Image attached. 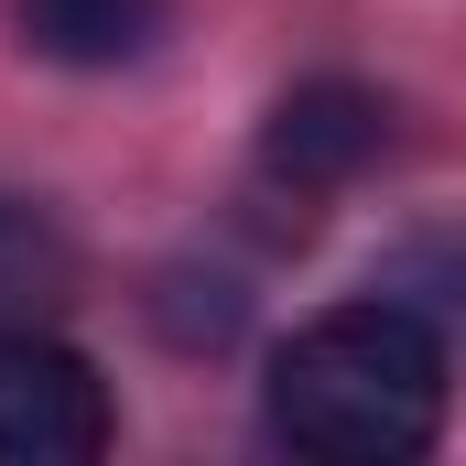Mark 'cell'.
<instances>
[{"instance_id": "cell-6", "label": "cell", "mask_w": 466, "mask_h": 466, "mask_svg": "<svg viewBox=\"0 0 466 466\" xmlns=\"http://www.w3.org/2000/svg\"><path fill=\"white\" fill-rule=\"evenodd\" d=\"M390 293H401V304H423L434 326H466V238H423V249L390 271Z\"/></svg>"}, {"instance_id": "cell-1", "label": "cell", "mask_w": 466, "mask_h": 466, "mask_svg": "<svg viewBox=\"0 0 466 466\" xmlns=\"http://www.w3.org/2000/svg\"><path fill=\"white\" fill-rule=\"evenodd\" d=\"M445 326L401 293H358L271 358V434L326 466H401L445 434Z\"/></svg>"}, {"instance_id": "cell-5", "label": "cell", "mask_w": 466, "mask_h": 466, "mask_svg": "<svg viewBox=\"0 0 466 466\" xmlns=\"http://www.w3.org/2000/svg\"><path fill=\"white\" fill-rule=\"evenodd\" d=\"M66 282H76V249H66V228H55L33 196H0V337L44 326V315L66 304Z\"/></svg>"}, {"instance_id": "cell-4", "label": "cell", "mask_w": 466, "mask_h": 466, "mask_svg": "<svg viewBox=\"0 0 466 466\" xmlns=\"http://www.w3.org/2000/svg\"><path fill=\"white\" fill-rule=\"evenodd\" d=\"M11 22H22V44L44 55V66H141L152 55V33H163V0H11Z\"/></svg>"}, {"instance_id": "cell-2", "label": "cell", "mask_w": 466, "mask_h": 466, "mask_svg": "<svg viewBox=\"0 0 466 466\" xmlns=\"http://www.w3.org/2000/svg\"><path fill=\"white\" fill-rule=\"evenodd\" d=\"M109 445V380L66 337H0V466H87Z\"/></svg>"}, {"instance_id": "cell-3", "label": "cell", "mask_w": 466, "mask_h": 466, "mask_svg": "<svg viewBox=\"0 0 466 466\" xmlns=\"http://www.w3.org/2000/svg\"><path fill=\"white\" fill-rule=\"evenodd\" d=\"M380 141H390L380 98L348 87V76H315V87H293L282 109L260 119V174L293 185V196H326V185H348V174L380 163Z\"/></svg>"}]
</instances>
